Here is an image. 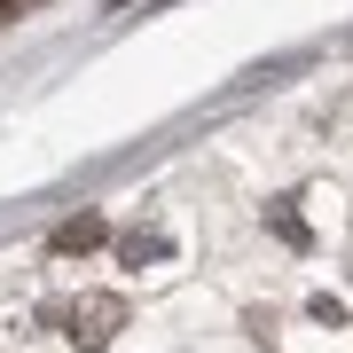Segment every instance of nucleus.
I'll use <instances>...</instances> for the list:
<instances>
[{"mask_svg": "<svg viewBox=\"0 0 353 353\" xmlns=\"http://www.w3.org/2000/svg\"><path fill=\"white\" fill-rule=\"evenodd\" d=\"M150 8H165V0H118V16H150Z\"/></svg>", "mask_w": 353, "mask_h": 353, "instance_id": "obj_6", "label": "nucleus"}, {"mask_svg": "<svg viewBox=\"0 0 353 353\" xmlns=\"http://www.w3.org/2000/svg\"><path fill=\"white\" fill-rule=\"evenodd\" d=\"M55 322H63V338L79 353H102L118 330H126V299H118V290H79V299L55 306Z\"/></svg>", "mask_w": 353, "mask_h": 353, "instance_id": "obj_1", "label": "nucleus"}, {"mask_svg": "<svg viewBox=\"0 0 353 353\" xmlns=\"http://www.w3.org/2000/svg\"><path fill=\"white\" fill-rule=\"evenodd\" d=\"M94 243H110V220H102V212H71V220L48 236V252H55V259H87Z\"/></svg>", "mask_w": 353, "mask_h": 353, "instance_id": "obj_2", "label": "nucleus"}, {"mask_svg": "<svg viewBox=\"0 0 353 353\" xmlns=\"http://www.w3.org/2000/svg\"><path fill=\"white\" fill-rule=\"evenodd\" d=\"M32 8H39V0H0V32H8V24H24Z\"/></svg>", "mask_w": 353, "mask_h": 353, "instance_id": "obj_5", "label": "nucleus"}, {"mask_svg": "<svg viewBox=\"0 0 353 353\" xmlns=\"http://www.w3.org/2000/svg\"><path fill=\"white\" fill-rule=\"evenodd\" d=\"M267 228H275L290 252H314V228L299 220V196H275V204H267Z\"/></svg>", "mask_w": 353, "mask_h": 353, "instance_id": "obj_3", "label": "nucleus"}, {"mask_svg": "<svg viewBox=\"0 0 353 353\" xmlns=\"http://www.w3.org/2000/svg\"><path fill=\"white\" fill-rule=\"evenodd\" d=\"M118 259H126V267L165 259V228H126V236H118Z\"/></svg>", "mask_w": 353, "mask_h": 353, "instance_id": "obj_4", "label": "nucleus"}]
</instances>
